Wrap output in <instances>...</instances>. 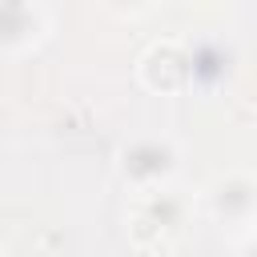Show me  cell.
<instances>
[{
  "instance_id": "3957f363",
  "label": "cell",
  "mask_w": 257,
  "mask_h": 257,
  "mask_svg": "<svg viewBox=\"0 0 257 257\" xmlns=\"http://www.w3.org/2000/svg\"><path fill=\"white\" fill-rule=\"evenodd\" d=\"M36 8V0H4V16H12V12H32Z\"/></svg>"
},
{
  "instance_id": "7a4b0ae2",
  "label": "cell",
  "mask_w": 257,
  "mask_h": 257,
  "mask_svg": "<svg viewBox=\"0 0 257 257\" xmlns=\"http://www.w3.org/2000/svg\"><path fill=\"white\" fill-rule=\"evenodd\" d=\"M128 237H133V245H137V249H141V253H145V249H149V245H161V225H157V221H149V217H141V213H137V217H133V221H128Z\"/></svg>"
},
{
  "instance_id": "6da1fadb",
  "label": "cell",
  "mask_w": 257,
  "mask_h": 257,
  "mask_svg": "<svg viewBox=\"0 0 257 257\" xmlns=\"http://www.w3.org/2000/svg\"><path fill=\"white\" fill-rule=\"evenodd\" d=\"M189 76V56L177 40H161L141 56V80L153 92H177Z\"/></svg>"
}]
</instances>
